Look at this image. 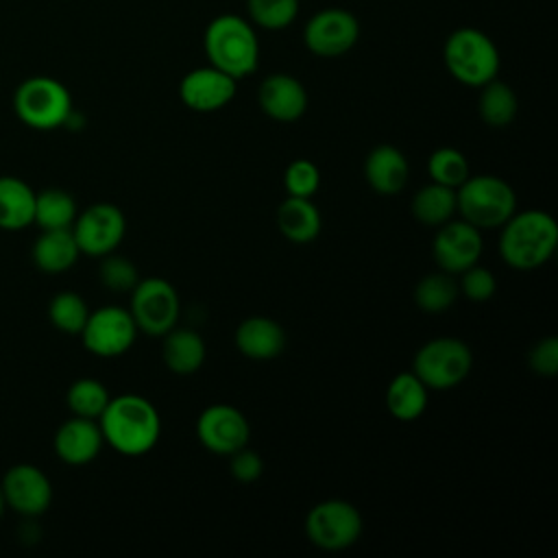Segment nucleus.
Returning <instances> with one entry per match:
<instances>
[{
    "mask_svg": "<svg viewBox=\"0 0 558 558\" xmlns=\"http://www.w3.org/2000/svg\"><path fill=\"white\" fill-rule=\"evenodd\" d=\"M102 440L122 456L137 458L148 453L161 436V416L142 395L111 397L98 416Z\"/></svg>",
    "mask_w": 558,
    "mask_h": 558,
    "instance_id": "f257e3e1",
    "label": "nucleus"
},
{
    "mask_svg": "<svg viewBox=\"0 0 558 558\" xmlns=\"http://www.w3.org/2000/svg\"><path fill=\"white\" fill-rule=\"evenodd\" d=\"M499 255L514 270H534L551 259L558 246V225L543 209L514 211L499 233Z\"/></svg>",
    "mask_w": 558,
    "mask_h": 558,
    "instance_id": "f03ea898",
    "label": "nucleus"
},
{
    "mask_svg": "<svg viewBox=\"0 0 558 558\" xmlns=\"http://www.w3.org/2000/svg\"><path fill=\"white\" fill-rule=\"evenodd\" d=\"M203 50L209 65L235 81L253 74L259 63V39L255 26L235 13L216 15L203 33Z\"/></svg>",
    "mask_w": 558,
    "mask_h": 558,
    "instance_id": "7ed1b4c3",
    "label": "nucleus"
},
{
    "mask_svg": "<svg viewBox=\"0 0 558 558\" xmlns=\"http://www.w3.org/2000/svg\"><path fill=\"white\" fill-rule=\"evenodd\" d=\"M442 61L447 72L466 87H482L497 78L499 50L495 41L475 26H460L445 39Z\"/></svg>",
    "mask_w": 558,
    "mask_h": 558,
    "instance_id": "20e7f679",
    "label": "nucleus"
},
{
    "mask_svg": "<svg viewBox=\"0 0 558 558\" xmlns=\"http://www.w3.org/2000/svg\"><path fill=\"white\" fill-rule=\"evenodd\" d=\"M517 211V194L497 174H469L456 187V214L473 227L497 229Z\"/></svg>",
    "mask_w": 558,
    "mask_h": 558,
    "instance_id": "39448f33",
    "label": "nucleus"
},
{
    "mask_svg": "<svg viewBox=\"0 0 558 558\" xmlns=\"http://www.w3.org/2000/svg\"><path fill=\"white\" fill-rule=\"evenodd\" d=\"M15 116L35 131H52L65 124L72 113L68 87L52 76H31L13 94Z\"/></svg>",
    "mask_w": 558,
    "mask_h": 558,
    "instance_id": "423d86ee",
    "label": "nucleus"
},
{
    "mask_svg": "<svg viewBox=\"0 0 558 558\" xmlns=\"http://www.w3.org/2000/svg\"><path fill=\"white\" fill-rule=\"evenodd\" d=\"M471 368V347L464 340L451 336L425 342L412 360V373L432 390L456 388L469 377Z\"/></svg>",
    "mask_w": 558,
    "mask_h": 558,
    "instance_id": "0eeeda50",
    "label": "nucleus"
},
{
    "mask_svg": "<svg viewBox=\"0 0 558 558\" xmlns=\"http://www.w3.org/2000/svg\"><path fill=\"white\" fill-rule=\"evenodd\" d=\"M360 510L344 499H325L310 508L305 517L307 541L325 551H342L357 543L362 534Z\"/></svg>",
    "mask_w": 558,
    "mask_h": 558,
    "instance_id": "6e6552de",
    "label": "nucleus"
},
{
    "mask_svg": "<svg viewBox=\"0 0 558 558\" xmlns=\"http://www.w3.org/2000/svg\"><path fill=\"white\" fill-rule=\"evenodd\" d=\"M137 331L146 336H163L168 333L181 314L179 292L177 288L161 277H146L135 283L131 290V307H129Z\"/></svg>",
    "mask_w": 558,
    "mask_h": 558,
    "instance_id": "1a4fd4ad",
    "label": "nucleus"
},
{
    "mask_svg": "<svg viewBox=\"0 0 558 558\" xmlns=\"http://www.w3.org/2000/svg\"><path fill=\"white\" fill-rule=\"evenodd\" d=\"M78 336L89 353L98 357H118L133 347L137 325L126 307L105 305L89 312Z\"/></svg>",
    "mask_w": 558,
    "mask_h": 558,
    "instance_id": "9d476101",
    "label": "nucleus"
},
{
    "mask_svg": "<svg viewBox=\"0 0 558 558\" xmlns=\"http://www.w3.org/2000/svg\"><path fill=\"white\" fill-rule=\"evenodd\" d=\"M360 39L357 17L342 7L316 11L303 26L305 48L323 59L347 54Z\"/></svg>",
    "mask_w": 558,
    "mask_h": 558,
    "instance_id": "9b49d317",
    "label": "nucleus"
},
{
    "mask_svg": "<svg viewBox=\"0 0 558 558\" xmlns=\"http://www.w3.org/2000/svg\"><path fill=\"white\" fill-rule=\"evenodd\" d=\"M72 235L78 251L89 257H102L118 248L126 233V218L113 203H94L72 222Z\"/></svg>",
    "mask_w": 558,
    "mask_h": 558,
    "instance_id": "f8f14e48",
    "label": "nucleus"
},
{
    "mask_svg": "<svg viewBox=\"0 0 558 558\" xmlns=\"http://www.w3.org/2000/svg\"><path fill=\"white\" fill-rule=\"evenodd\" d=\"M196 436L207 451L216 456H231L248 445L251 425L238 408L214 403L198 414Z\"/></svg>",
    "mask_w": 558,
    "mask_h": 558,
    "instance_id": "ddd939ff",
    "label": "nucleus"
},
{
    "mask_svg": "<svg viewBox=\"0 0 558 558\" xmlns=\"http://www.w3.org/2000/svg\"><path fill=\"white\" fill-rule=\"evenodd\" d=\"M482 248V231L462 218L440 225L432 240V255L438 268L449 275H460L477 264Z\"/></svg>",
    "mask_w": 558,
    "mask_h": 558,
    "instance_id": "4468645a",
    "label": "nucleus"
},
{
    "mask_svg": "<svg viewBox=\"0 0 558 558\" xmlns=\"http://www.w3.org/2000/svg\"><path fill=\"white\" fill-rule=\"evenodd\" d=\"M238 89V81L214 65L190 70L179 83L181 102L198 113H211L227 107Z\"/></svg>",
    "mask_w": 558,
    "mask_h": 558,
    "instance_id": "2eb2a0df",
    "label": "nucleus"
},
{
    "mask_svg": "<svg viewBox=\"0 0 558 558\" xmlns=\"http://www.w3.org/2000/svg\"><path fill=\"white\" fill-rule=\"evenodd\" d=\"M0 488L7 506L24 517H37L46 512L52 501V484L48 475L35 464L11 466L4 473Z\"/></svg>",
    "mask_w": 558,
    "mask_h": 558,
    "instance_id": "dca6fc26",
    "label": "nucleus"
},
{
    "mask_svg": "<svg viewBox=\"0 0 558 558\" xmlns=\"http://www.w3.org/2000/svg\"><path fill=\"white\" fill-rule=\"evenodd\" d=\"M257 102L270 120L296 122L307 109V92L296 76L275 72L262 81L257 89Z\"/></svg>",
    "mask_w": 558,
    "mask_h": 558,
    "instance_id": "f3484780",
    "label": "nucleus"
},
{
    "mask_svg": "<svg viewBox=\"0 0 558 558\" xmlns=\"http://www.w3.org/2000/svg\"><path fill=\"white\" fill-rule=\"evenodd\" d=\"M102 432L98 421L74 416L65 421L54 434V453L59 460L72 466L92 462L102 449Z\"/></svg>",
    "mask_w": 558,
    "mask_h": 558,
    "instance_id": "a211bd4d",
    "label": "nucleus"
},
{
    "mask_svg": "<svg viewBox=\"0 0 558 558\" xmlns=\"http://www.w3.org/2000/svg\"><path fill=\"white\" fill-rule=\"evenodd\" d=\"M410 177L405 155L392 144L375 146L364 161V179L373 192L381 196L399 194Z\"/></svg>",
    "mask_w": 558,
    "mask_h": 558,
    "instance_id": "6ab92c4d",
    "label": "nucleus"
},
{
    "mask_svg": "<svg viewBox=\"0 0 558 558\" xmlns=\"http://www.w3.org/2000/svg\"><path fill=\"white\" fill-rule=\"evenodd\" d=\"M235 349L251 360H272L286 349V331L268 316H251L235 329Z\"/></svg>",
    "mask_w": 558,
    "mask_h": 558,
    "instance_id": "aec40b11",
    "label": "nucleus"
},
{
    "mask_svg": "<svg viewBox=\"0 0 558 558\" xmlns=\"http://www.w3.org/2000/svg\"><path fill=\"white\" fill-rule=\"evenodd\" d=\"M161 338H163L161 355L168 371L177 375H192L203 366L207 357V347H205V340L194 329L174 325Z\"/></svg>",
    "mask_w": 558,
    "mask_h": 558,
    "instance_id": "412c9836",
    "label": "nucleus"
},
{
    "mask_svg": "<svg viewBox=\"0 0 558 558\" xmlns=\"http://www.w3.org/2000/svg\"><path fill=\"white\" fill-rule=\"evenodd\" d=\"M277 227L286 240L294 244H307L318 238L323 218L312 198L288 196L277 209Z\"/></svg>",
    "mask_w": 558,
    "mask_h": 558,
    "instance_id": "4be33fe9",
    "label": "nucleus"
},
{
    "mask_svg": "<svg viewBox=\"0 0 558 558\" xmlns=\"http://www.w3.org/2000/svg\"><path fill=\"white\" fill-rule=\"evenodd\" d=\"M81 251L72 229H44L33 244V262L39 270L57 275L72 268Z\"/></svg>",
    "mask_w": 558,
    "mask_h": 558,
    "instance_id": "5701e85b",
    "label": "nucleus"
},
{
    "mask_svg": "<svg viewBox=\"0 0 558 558\" xmlns=\"http://www.w3.org/2000/svg\"><path fill=\"white\" fill-rule=\"evenodd\" d=\"M427 390L429 388L412 371L399 373L386 388V408L397 421H416L427 408Z\"/></svg>",
    "mask_w": 558,
    "mask_h": 558,
    "instance_id": "b1692460",
    "label": "nucleus"
},
{
    "mask_svg": "<svg viewBox=\"0 0 558 558\" xmlns=\"http://www.w3.org/2000/svg\"><path fill=\"white\" fill-rule=\"evenodd\" d=\"M35 192L33 187L11 174L0 177V229L20 231L33 225Z\"/></svg>",
    "mask_w": 558,
    "mask_h": 558,
    "instance_id": "393cba45",
    "label": "nucleus"
},
{
    "mask_svg": "<svg viewBox=\"0 0 558 558\" xmlns=\"http://www.w3.org/2000/svg\"><path fill=\"white\" fill-rule=\"evenodd\" d=\"M410 209L418 222L440 227L456 216V190L432 181L412 196Z\"/></svg>",
    "mask_w": 558,
    "mask_h": 558,
    "instance_id": "a878e982",
    "label": "nucleus"
},
{
    "mask_svg": "<svg viewBox=\"0 0 558 558\" xmlns=\"http://www.w3.org/2000/svg\"><path fill=\"white\" fill-rule=\"evenodd\" d=\"M480 98H477V111L484 124L493 126V129H504L508 126L517 111H519V100L514 89L504 83V81H488L486 85L480 87Z\"/></svg>",
    "mask_w": 558,
    "mask_h": 558,
    "instance_id": "bb28decb",
    "label": "nucleus"
},
{
    "mask_svg": "<svg viewBox=\"0 0 558 558\" xmlns=\"http://www.w3.org/2000/svg\"><path fill=\"white\" fill-rule=\"evenodd\" d=\"M76 201L70 192L59 187H48L35 192V211L33 222L39 229H70L76 218Z\"/></svg>",
    "mask_w": 558,
    "mask_h": 558,
    "instance_id": "cd10ccee",
    "label": "nucleus"
},
{
    "mask_svg": "<svg viewBox=\"0 0 558 558\" xmlns=\"http://www.w3.org/2000/svg\"><path fill=\"white\" fill-rule=\"evenodd\" d=\"M458 299V281L453 275L438 270L425 275L414 288V303L425 314H442Z\"/></svg>",
    "mask_w": 558,
    "mask_h": 558,
    "instance_id": "c85d7f7f",
    "label": "nucleus"
},
{
    "mask_svg": "<svg viewBox=\"0 0 558 558\" xmlns=\"http://www.w3.org/2000/svg\"><path fill=\"white\" fill-rule=\"evenodd\" d=\"M109 399H111V395L105 388V384L94 377H81V379L72 381V386L68 388V395H65L68 408L74 416L94 418V421H98V416L107 408Z\"/></svg>",
    "mask_w": 558,
    "mask_h": 558,
    "instance_id": "c756f323",
    "label": "nucleus"
},
{
    "mask_svg": "<svg viewBox=\"0 0 558 558\" xmlns=\"http://www.w3.org/2000/svg\"><path fill=\"white\" fill-rule=\"evenodd\" d=\"M48 316H50V323L59 331L78 336L89 316V307L81 294H76L72 290H63L52 296V301L48 305Z\"/></svg>",
    "mask_w": 558,
    "mask_h": 558,
    "instance_id": "7c9ffc66",
    "label": "nucleus"
},
{
    "mask_svg": "<svg viewBox=\"0 0 558 558\" xmlns=\"http://www.w3.org/2000/svg\"><path fill=\"white\" fill-rule=\"evenodd\" d=\"M248 22L262 31H283L299 15V0H246Z\"/></svg>",
    "mask_w": 558,
    "mask_h": 558,
    "instance_id": "2f4dec72",
    "label": "nucleus"
},
{
    "mask_svg": "<svg viewBox=\"0 0 558 558\" xmlns=\"http://www.w3.org/2000/svg\"><path fill=\"white\" fill-rule=\"evenodd\" d=\"M427 174L434 183L447 185V187H460L466 177L471 174L466 157L451 146L436 148L427 159Z\"/></svg>",
    "mask_w": 558,
    "mask_h": 558,
    "instance_id": "473e14b6",
    "label": "nucleus"
},
{
    "mask_svg": "<svg viewBox=\"0 0 558 558\" xmlns=\"http://www.w3.org/2000/svg\"><path fill=\"white\" fill-rule=\"evenodd\" d=\"M100 283L111 292H131L135 283L140 281L137 268L129 257L122 255H102V262L98 266Z\"/></svg>",
    "mask_w": 558,
    "mask_h": 558,
    "instance_id": "72a5a7b5",
    "label": "nucleus"
},
{
    "mask_svg": "<svg viewBox=\"0 0 558 558\" xmlns=\"http://www.w3.org/2000/svg\"><path fill=\"white\" fill-rule=\"evenodd\" d=\"M320 185V170L310 159H294L283 172V187L288 196L312 198Z\"/></svg>",
    "mask_w": 558,
    "mask_h": 558,
    "instance_id": "f704fd0d",
    "label": "nucleus"
},
{
    "mask_svg": "<svg viewBox=\"0 0 558 558\" xmlns=\"http://www.w3.org/2000/svg\"><path fill=\"white\" fill-rule=\"evenodd\" d=\"M495 290H497V281H495V275L488 268L473 264L471 268L460 272L458 292H462L469 301L486 303L495 296Z\"/></svg>",
    "mask_w": 558,
    "mask_h": 558,
    "instance_id": "c9c22d12",
    "label": "nucleus"
},
{
    "mask_svg": "<svg viewBox=\"0 0 558 558\" xmlns=\"http://www.w3.org/2000/svg\"><path fill=\"white\" fill-rule=\"evenodd\" d=\"M530 368L541 377H554L558 373V340L556 338H543L538 340L527 355Z\"/></svg>",
    "mask_w": 558,
    "mask_h": 558,
    "instance_id": "e433bc0d",
    "label": "nucleus"
},
{
    "mask_svg": "<svg viewBox=\"0 0 558 558\" xmlns=\"http://www.w3.org/2000/svg\"><path fill=\"white\" fill-rule=\"evenodd\" d=\"M229 469L238 482L251 484L264 473V460L259 458L257 451L242 447L229 456Z\"/></svg>",
    "mask_w": 558,
    "mask_h": 558,
    "instance_id": "4c0bfd02",
    "label": "nucleus"
},
{
    "mask_svg": "<svg viewBox=\"0 0 558 558\" xmlns=\"http://www.w3.org/2000/svg\"><path fill=\"white\" fill-rule=\"evenodd\" d=\"M4 508H7V501H4V495H2V488H0V517L4 514Z\"/></svg>",
    "mask_w": 558,
    "mask_h": 558,
    "instance_id": "58836bf2",
    "label": "nucleus"
}]
</instances>
